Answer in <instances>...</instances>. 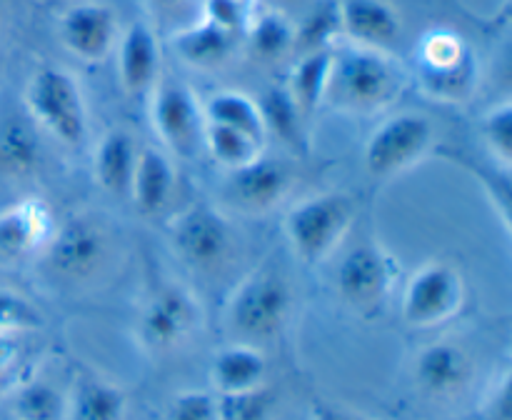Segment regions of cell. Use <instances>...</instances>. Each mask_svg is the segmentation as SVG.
Masks as SVG:
<instances>
[{
  "label": "cell",
  "mask_w": 512,
  "mask_h": 420,
  "mask_svg": "<svg viewBox=\"0 0 512 420\" xmlns=\"http://www.w3.org/2000/svg\"><path fill=\"white\" fill-rule=\"evenodd\" d=\"M408 75L388 50L338 40L330 60L325 103L345 115H378L405 90Z\"/></svg>",
  "instance_id": "cell-1"
},
{
  "label": "cell",
  "mask_w": 512,
  "mask_h": 420,
  "mask_svg": "<svg viewBox=\"0 0 512 420\" xmlns=\"http://www.w3.org/2000/svg\"><path fill=\"white\" fill-rule=\"evenodd\" d=\"M415 78L438 103H468L480 83L478 55L468 40L445 28L428 30L415 45Z\"/></svg>",
  "instance_id": "cell-2"
},
{
  "label": "cell",
  "mask_w": 512,
  "mask_h": 420,
  "mask_svg": "<svg viewBox=\"0 0 512 420\" xmlns=\"http://www.w3.org/2000/svg\"><path fill=\"white\" fill-rule=\"evenodd\" d=\"M28 118L68 148L88 143V105L78 78L60 65H40L25 88Z\"/></svg>",
  "instance_id": "cell-3"
},
{
  "label": "cell",
  "mask_w": 512,
  "mask_h": 420,
  "mask_svg": "<svg viewBox=\"0 0 512 420\" xmlns=\"http://www.w3.org/2000/svg\"><path fill=\"white\" fill-rule=\"evenodd\" d=\"M355 215H358L355 195L343 190L310 195L285 213V238L305 265H318L343 243L353 228Z\"/></svg>",
  "instance_id": "cell-4"
},
{
  "label": "cell",
  "mask_w": 512,
  "mask_h": 420,
  "mask_svg": "<svg viewBox=\"0 0 512 420\" xmlns=\"http://www.w3.org/2000/svg\"><path fill=\"white\" fill-rule=\"evenodd\" d=\"M113 250V233L93 213H73L55 223L40 253L43 270L60 283H85L103 270Z\"/></svg>",
  "instance_id": "cell-5"
},
{
  "label": "cell",
  "mask_w": 512,
  "mask_h": 420,
  "mask_svg": "<svg viewBox=\"0 0 512 420\" xmlns=\"http://www.w3.org/2000/svg\"><path fill=\"white\" fill-rule=\"evenodd\" d=\"M293 310V290L278 268L260 265L245 275L230 293L225 320L230 330L245 340L273 338L288 323Z\"/></svg>",
  "instance_id": "cell-6"
},
{
  "label": "cell",
  "mask_w": 512,
  "mask_h": 420,
  "mask_svg": "<svg viewBox=\"0 0 512 420\" xmlns=\"http://www.w3.org/2000/svg\"><path fill=\"white\" fill-rule=\"evenodd\" d=\"M403 275L400 260L378 240L355 243L335 270V290L340 300L358 313H378Z\"/></svg>",
  "instance_id": "cell-7"
},
{
  "label": "cell",
  "mask_w": 512,
  "mask_h": 420,
  "mask_svg": "<svg viewBox=\"0 0 512 420\" xmlns=\"http://www.w3.org/2000/svg\"><path fill=\"white\" fill-rule=\"evenodd\" d=\"M173 253L193 270H215L230 258L235 248V230L228 215L213 203L185 205L168 223Z\"/></svg>",
  "instance_id": "cell-8"
},
{
  "label": "cell",
  "mask_w": 512,
  "mask_h": 420,
  "mask_svg": "<svg viewBox=\"0 0 512 420\" xmlns=\"http://www.w3.org/2000/svg\"><path fill=\"white\" fill-rule=\"evenodd\" d=\"M435 130L425 115L398 113L368 135L363 163L370 178L388 180L423 163L433 150Z\"/></svg>",
  "instance_id": "cell-9"
},
{
  "label": "cell",
  "mask_w": 512,
  "mask_h": 420,
  "mask_svg": "<svg viewBox=\"0 0 512 420\" xmlns=\"http://www.w3.org/2000/svg\"><path fill=\"white\" fill-rule=\"evenodd\" d=\"M203 323L198 295L178 280L155 285L138 318V338L148 350H170Z\"/></svg>",
  "instance_id": "cell-10"
},
{
  "label": "cell",
  "mask_w": 512,
  "mask_h": 420,
  "mask_svg": "<svg viewBox=\"0 0 512 420\" xmlns=\"http://www.w3.org/2000/svg\"><path fill=\"white\" fill-rule=\"evenodd\" d=\"M465 303V280L458 268L443 260L420 265L408 278L400 300V313L410 328H435L445 323Z\"/></svg>",
  "instance_id": "cell-11"
},
{
  "label": "cell",
  "mask_w": 512,
  "mask_h": 420,
  "mask_svg": "<svg viewBox=\"0 0 512 420\" xmlns=\"http://www.w3.org/2000/svg\"><path fill=\"white\" fill-rule=\"evenodd\" d=\"M148 98L150 120H153L155 133L163 140L165 148L183 158L198 153V148L203 145L205 113L193 90L183 80L160 75Z\"/></svg>",
  "instance_id": "cell-12"
},
{
  "label": "cell",
  "mask_w": 512,
  "mask_h": 420,
  "mask_svg": "<svg viewBox=\"0 0 512 420\" xmlns=\"http://www.w3.org/2000/svg\"><path fill=\"white\" fill-rule=\"evenodd\" d=\"M60 43L83 63H103L118 43V18L105 3H75L60 15Z\"/></svg>",
  "instance_id": "cell-13"
},
{
  "label": "cell",
  "mask_w": 512,
  "mask_h": 420,
  "mask_svg": "<svg viewBox=\"0 0 512 420\" xmlns=\"http://www.w3.org/2000/svg\"><path fill=\"white\" fill-rule=\"evenodd\" d=\"M293 190V173L283 160L265 158L260 153L250 163L228 170L225 195L235 208L245 213H268L278 208Z\"/></svg>",
  "instance_id": "cell-14"
},
{
  "label": "cell",
  "mask_w": 512,
  "mask_h": 420,
  "mask_svg": "<svg viewBox=\"0 0 512 420\" xmlns=\"http://www.w3.org/2000/svg\"><path fill=\"white\" fill-rule=\"evenodd\" d=\"M55 218L40 198H23L0 210V255L8 260L40 255L53 235Z\"/></svg>",
  "instance_id": "cell-15"
},
{
  "label": "cell",
  "mask_w": 512,
  "mask_h": 420,
  "mask_svg": "<svg viewBox=\"0 0 512 420\" xmlns=\"http://www.w3.org/2000/svg\"><path fill=\"white\" fill-rule=\"evenodd\" d=\"M118 78L128 95H148L163 75V50L155 30L145 20L130 25L115 43Z\"/></svg>",
  "instance_id": "cell-16"
},
{
  "label": "cell",
  "mask_w": 512,
  "mask_h": 420,
  "mask_svg": "<svg viewBox=\"0 0 512 420\" xmlns=\"http://www.w3.org/2000/svg\"><path fill=\"white\" fill-rule=\"evenodd\" d=\"M413 378L430 398H450L470 383L473 360L453 340H435L415 355Z\"/></svg>",
  "instance_id": "cell-17"
},
{
  "label": "cell",
  "mask_w": 512,
  "mask_h": 420,
  "mask_svg": "<svg viewBox=\"0 0 512 420\" xmlns=\"http://www.w3.org/2000/svg\"><path fill=\"white\" fill-rule=\"evenodd\" d=\"M340 35L350 43L388 50L403 33L400 13L388 0H338Z\"/></svg>",
  "instance_id": "cell-18"
},
{
  "label": "cell",
  "mask_w": 512,
  "mask_h": 420,
  "mask_svg": "<svg viewBox=\"0 0 512 420\" xmlns=\"http://www.w3.org/2000/svg\"><path fill=\"white\" fill-rule=\"evenodd\" d=\"M128 395L88 365H78L68 390V420H125Z\"/></svg>",
  "instance_id": "cell-19"
},
{
  "label": "cell",
  "mask_w": 512,
  "mask_h": 420,
  "mask_svg": "<svg viewBox=\"0 0 512 420\" xmlns=\"http://www.w3.org/2000/svg\"><path fill=\"white\" fill-rule=\"evenodd\" d=\"M175 190V168L170 155L160 148H140L128 195L143 215H158L170 203Z\"/></svg>",
  "instance_id": "cell-20"
},
{
  "label": "cell",
  "mask_w": 512,
  "mask_h": 420,
  "mask_svg": "<svg viewBox=\"0 0 512 420\" xmlns=\"http://www.w3.org/2000/svg\"><path fill=\"white\" fill-rule=\"evenodd\" d=\"M138 145L135 138L123 128H113L95 143L93 150V175L95 183L113 195H128L133 180L135 163H138Z\"/></svg>",
  "instance_id": "cell-21"
},
{
  "label": "cell",
  "mask_w": 512,
  "mask_h": 420,
  "mask_svg": "<svg viewBox=\"0 0 512 420\" xmlns=\"http://www.w3.org/2000/svg\"><path fill=\"white\" fill-rule=\"evenodd\" d=\"M268 360L253 343H230L215 353L210 380L218 393H243L265 385Z\"/></svg>",
  "instance_id": "cell-22"
},
{
  "label": "cell",
  "mask_w": 512,
  "mask_h": 420,
  "mask_svg": "<svg viewBox=\"0 0 512 420\" xmlns=\"http://www.w3.org/2000/svg\"><path fill=\"white\" fill-rule=\"evenodd\" d=\"M330 60H333V48L298 55V60H295L293 70L288 75V83H285L290 100H293L295 108H298V113L303 115V120L308 125L315 118L320 105L325 103Z\"/></svg>",
  "instance_id": "cell-23"
},
{
  "label": "cell",
  "mask_w": 512,
  "mask_h": 420,
  "mask_svg": "<svg viewBox=\"0 0 512 420\" xmlns=\"http://www.w3.org/2000/svg\"><path fill=\"white\" fill-rule=\"evenodd\" d=\"M235 35L218 28L208 18H200L198 23L188 25L180 33H175L173 48L180 60L200 70H210L223 65L235 48Z\"/></svg>",
  "instance_id": "cell-24"
},
{
  "label": "cell",
  "mask_w": 512,
  "mask_h": 420,
  "mask_svg": "<svg viewBox=\"0 0 512 420\" xmlns=\"http://www.w3.org/2000/svg\"><path fill=\"white\" fill-rule=\"evenodd\" d=\"M43 160L35 123L30 118H10L0 125V175L28 178Z\"/></svg>",
  "instance_id": "cell-25"
},
{
  "label": "cell",
  "mask_w": 512,
  "mask_h": 420,
  "mask_svg": "<svg viewBox=\"0 0 512 420\" xmlns=\"http://www.w3.org/2000/svg\"><path fill=\"white\" fill-rule=\"evenodd\" d=\"M260 113H263L265 130L268 135H278L290 150L295 153H308V123L303 120V115L298 113L295 103L290 100L285 85H275V88L265 90L263 98L258 100Z\"/></svg>",
  "instance_id": "cell-26"
},
{
  "label": "cell",
  "mask_w": 512,
  "mask_h": 420,
  "mask_svg": "<svg viewBox=\"0 0 512 420\" xmlns=\"http://www.w3.org/2000/svg\"><path fill=\"white\" fill-rule=\"evenodd\" d=\"M203 113L208 123L235 128L240 133H248L253 138L263 140V143L268 138L258 100H253L245 93H238V90H218V93H213L208 103H205Z\"/></svg>",
  "instance_id": "cell-27"
},
{
  "label": "cell",
  "mask_w": 512,
  "mask_h": 420,
  "mask_svg": "<svg viewBox=\"0 0 512 420\" xmlns=\"http://www.w3.org/2000/svg\"><path fill=\"white\" fill-rule=\"evenodd\" d=\"M15 420H68V393L45 378H30L10 398Z\"/></svg>",
  "instance_id": "cell-28"
},
{
  "label": "cell",
  "mask_w": 512,
  "mask_h": 420,
  "mask_svg": "<svg viewBox=\"0 0 512 420\" xmlns=\"http://www.w3.org/2000/svg\"><path fill=\"white\" fill-rule=\"evenodd\" d=\"M340 35V15L338 0H315L308 10L295 23V43L293 53L305 55L313 50L333 48Z\"/></svg>",
  "instance_id": "cell-29"
},
{
  "label": "cell",
  "mask_w": 512,
  "mask_h": 420,
  "mask_svg": "<svg viewBox=\"0 0 512 420\" xmlns=\"http://www.w3.org/2000/svg\"><path fill=\"white\" fill-rule=\"evenodd\" d=\"M245 38L250 40L255 58L273 63V60H280L288 53H293L295 20L273 8L258 15L253 13L248 30H245Z\"/></svg>",
  "instance_id": "cell-30"
},
{
  "label": "cell",
  "mask_w": 512,
  "mask_h": 420,
  "mask_svg": "<svg viewBox=\"0 0 512 420\" xmlns=\"http://www.w3.org/2000/svg\"><path fill=\"white\" fill-rule=\"evenodd\" d=\"M203 145L225 170H235L240 165L250 163L265 148L263 140L253 138V135L240 133L235 128H225V125L218 123H208V120H205Z\"/></svg>",
  "instance_id": "cell-31"
},
{
  "label": "cell",
  "mask_w": 512,
  "mask_h": 420,
  "mask_svg": "<svg viewBox=\"0 0 512 420\" xmlns=\"http://www.w3.org/2000/svg\"><path fill=\"white\" fill-rule=\"evenodd\" d=\"M480 138L488 148L490 158L503 168H510L512 160V105L510 100H500L480 118Z\"/></svg>",
  "instance_id": "cell-32"
},
{
  "label": "cell",
  "mask_w": 512,
  "mask_h": 420,
  "mask_svg": "<svg viewBox=\"0 0 512 420\" xmlns=\"http://www.w3.org/2000/svg\"><path fill=\"white\" fill-rule=\"evenodd\" d=\"M218 395V420H270L275 410V393L268 385L243 393Z\"/></svg>",
  "instance_id": "cell-33"
},
{
  "label": "cell",
  "mask_w": 512,
  "mask_h": 420,
  "mask_svg": "<svg viewBox=\"0 0 512 420\" xmlns=\"http://www.w3.org/2000/svg\"><path fill=\"white\" fill-rule=\"evenodd\" d=\"M43 325V315L25 295L0 288V333H23Z\"/></svg>",
  "instance_id": "cell-34"
},
{
  "label": "cell",
  "mask_w": 512,
  "mask_h": 420,
  "mask_svg": "<svg viewBox=\"0 0 512 420\" xmlns=\"http://www.w3.org/2000/svg\"><path fill=\"white\" fill-rule=\"evenodd\" d=\"M203 18L228 30L235 38H245V30L253 18V5L245 0H203Z\"/></svg>",
  "instance_id": "cell-35"
},
{
  "label": "cell",
  "mask_w": 512,
  "mask_h": 420,
  "mask_svg": "<svg viewBox=\"0 0 512 420\" xmlns=\"http://www.w3.org/2000/svg\"><path fill=\"white\" fill-rule=\"evenodd\" d=\"M168 420H218V395L208 390H183L170 403Z\"/></svg>",
  "instance_id": "cell-36"
},
{
  "label": "cell",
  "mask_w": 512,
  "mask_h": 420,
  "mask_svg": "<svg viewBox=\"0 0 512 420\" xmlns=\"http://www.w3.org/2000/svg\"><path fill=\"white\" fill-rule=\"evenodd\" d=\"M310 420H378L370 415L360 413V410L345 408V405L333 403V400L315 398L310 403Z\"/></svg>",
  "instance_id": "cell-37"
},
{
  "label": "cell",
  "mask_w": 512,
  "mask_h": 420,
  "mask_svg": "<svg viewBox=\"0 0 512 420\" xmlns=\"http://www.w3.org/2000/svg\"><path fill=\"white\" fill-rule=\"evenodd\" d=\"M488 420H510V375L505 373L488 398Z\"/></svg>",
  "instance_id": "cell-38"
},
{
  "label": "cell",
  "mask_w": 512,
  "mask_h": 420,
  "mask_svg": "<svg viewBox=\"0 0 512 420\" xmlns=\"http://www.w3.org/2000/svg\"><path fill=\"white\" fill-rule=\"evenodd\" d=\"M18 340H15V333H0V383L13 373L15 363H18Z\"/></svg>",
  "instance_id": "cell-39"
},
{
  "label": "cell",
  "mask_w": 512,
  "mask_h": 420,
  "mask_svg": "<svg viewBox=\"0 0 512 420\" xmlns=\"http://www.w3.org/2000/svg\"><path fill=\"white\" fill-rule=\"evenodd\" d=\"M270 3H273V10H278V13L288 15L290 18V10H293V13H298V18H300V15H303L305 10L315 3V0H270Z\"/></svg>",
  "instance_id": "cell-40"
},
{
  "label": "cell",
  "mask_w": 512,
  "mask_h": 420,
  "mask_svg": "<svg viewBox=\"0 0 512 420\" xmlns=\"http://www.w3.org/2000/svg\"><path fill=\"white\" fill-rule=\"evenodd\" d=\"M150 5H153L155 10H173L178 8V5H183L185 0H148Z\"/></svg>",
  "instance_id": "cell-41"
},
{
  "label": "cell",
  "mask_w": 512,
  "mask_h": 420,
  "mask_svg": "<svg viewBox=\"0 0 512 420\" xmlns=\"http://www.w3.org/2000/svg\"><path fill=\"white\" fill-rule=\"evenodd\" d=\"M245 3H250V5H255V0H245Z\"/></svg>",
  "instance_id": "cell-42"
},
{
  "label": "cell",
  "mask_w": 512,
  "mask_h": 420,
  "mask_svg": "<svg viewBox=\"0 0 512 420\" xmlns=\"http://www.w3.org/2000/svg\"><path fill=\"white\" fill-rule=\"evenodd\" d=\"M50 3H60V0H50Z\"/></svg>",
  "instance_id": "cell-43"
},
{
  "label": "cell",
  "mask_w": 512,
  "mask_h": 420,
  "mask_svg": "<svg viewBox=\"0 0 512 420\" xmlns=\"http://www.w3.org/2000/svg\"><path fill=\"white\" fill-rule=\"evenodd\" d=\"M13 420H15V418H13Z\"/></svg>",
  "instance_id": "cell-44"
}]
</instances>
